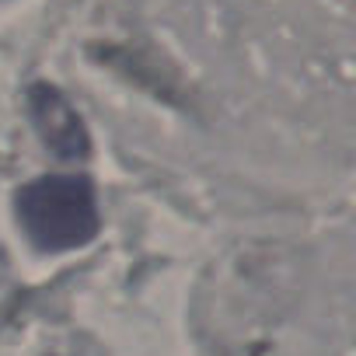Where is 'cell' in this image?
Returning <instances> with one entry per match:
<instances>
[{
	"instance_id": "6da1fadb",
	"label": "cell",
	"mask_w": 356,
	"mask_h": 356,
	"mask_svg": "<svg viewBox=\"0 0 356 356\" xmlns=\"http://www.w3.org/2000/svg\"><path fill=\"white\" fill-rule=\"evenodd\" d=\"M18 217L46 252H70L98 234L95 189L81 175H46L18 193Z\"/></svg>"
},
{
	"instance_id": "7a4b0ae2",
	"label": "cell",
	"mask_w": 356,
	"mask_h": 356,
	"mask_svg": "<svg viewBox=\"0 0 356 356\" xmlns=\"http://www.w3.org/2000/svg\"><path fill=\"white\" fill-rule=\"evenodd\" d=\"M29 112H32V122L42 136V143L63 157V161H77L88 154V133H84V122L81 115L70 108V102L49 88V84H35L29 91Z\"/></svg>"
}]
</instances>
